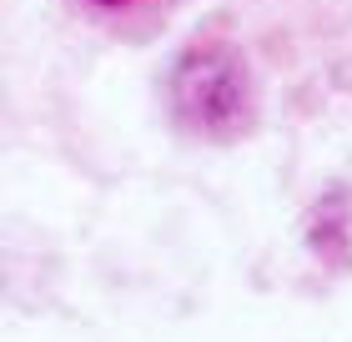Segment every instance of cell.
Masks as SVG:
<instances>
[{
  "label": "cell",
  "mask_w": 352,
  "mask_h": 342,
  "mask_svg": "<svg viewBox=\"0 0 352 342\" xmlns=\"http://www.w3.org/2000/svg\"><path fill=\"white\" fill-rule=\"evenodd\" d=\"M171 116L182 131L201 141H236L257 121V91H252L247 56L232 41H197L176 56L171 81Z\"/></svg>",
  "instance_id": "obj_1"
},
{
  "label": "cell",
  "mask_w": 352,
  "mask_h": 342,
  "mask_svg": "<svg viewBox=\"0 0 352 342\" xmlns=\"http://www.w3.org/2000/svg\"><path fill=\"white\" fill-rule=\"evenodd\" d=\"M96 30L116 41H151L186 0H71Z\"/></svg>",
  "instance_id": "obj_2"
}]
</instances>
